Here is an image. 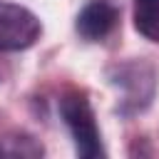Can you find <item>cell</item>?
<instances>
[{
	"label": "cell",
	"instance_id": "obj_6",
	"mask_svg": "<svg viewBox=\"0 0 159 159\" xmlns=\"http://www.w3.org/2000/svg\"><path fill=\"white\" fill-rule=\"evenodd\" d=\"M0 154L7 157H27V159H37L45 154V147L40 139H35L27 132H10L0 139Z\"/></svg>",
	"mask_w": 159,
	"mask_h": 159
},
{
	"label": "cell",
	"instance_id": "obj_3",
	"mask_svg": "<svg viewBox=\"0 0 159 159\" xmlns=\"http://www.w3.org/2000/svg\"><path fill=\"white\" fill-rule=\"evenodd\" d=\"M42 37V20L25 5L0 0V52L30 50Z\"/></svg>",
	"mask_w": 159,
	"mask_h": 159
},
{
	"label": "cell",
	"instance_id": "obj_2",
	"mask_svg": "<svg viewBox=\"0 0 159 159\" xmlns=\"http://www.w3.org/2000/svg\"><path fill=\"white\" fill-rule=\"evenodd\" d=\"M57 112H60V119L72 137L75 154L80 159H99L107 154L92 102L87 99L84 92H80V89L62 92L57 99Z\"/></svg>",
	"mask_w": 159,
	"mask_h": 159
},
{
	"label": "cell",
	"instance_id": "obj_5",
	"mask_svg": "<svg viewBox=\"0 0 159 159\" xmlns=\"http://www.w3.org/2000/svg\"><path fill=\"white\" fill-rule=\"evenodd\" d=\"M132 20L144 40L159 45V0H134Z\"/></svg>",
	"mask_w": 159,
	"mask_h": 159
},
{
	"label": "cell",
	"instance_id": "obj_4",
	"mask_svg": "<svg viewBox=\"0 0 159 159\" xmlns=\"http://www.w3.org/2000/svg\"><path fill=\"white\" fill-rule=\"evenodd\" d=\"M119 15V7L109 0H89L75 17V32L84 42H102L117 30Z\"/></svg>",
	"mask_w": 159,
	"mask_h": 159
},
{
	"label": "cell",
	"instance_id": "obj_1",
	"mask_svg": "<svg viewBox=\"0 0 159 159\" xmlns=\"http://www.w3.org/2000/svg\"><path fill=\"white\" fill-rule=\"evenodd\" d=\"M104 80L119 92L114 114L122 119L144 114L157 99L159 72L144 57H129V60H117V62L107 65Z\"/></svg>",
	"mask_w": 159,
	"mask_h": 159
}]
</instances>
